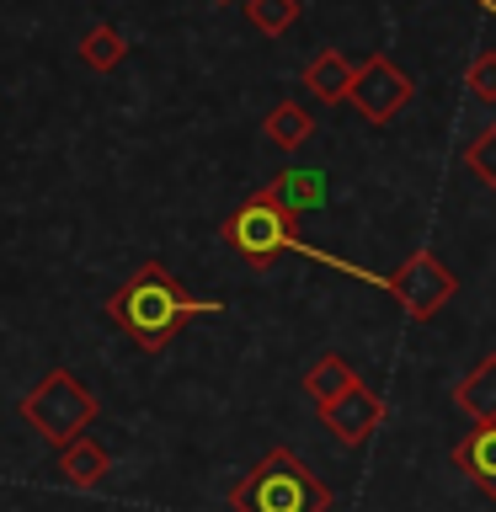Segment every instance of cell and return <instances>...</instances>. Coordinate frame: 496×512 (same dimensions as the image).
<instances>
[{
  "instance_id": "cell-10",
  "label": "cell",
  "mask_w": 496,
  "mask_h": 512,
  "mask_svg": "<svg viewBox=\"0 0 496 512\" xmlns=\"http://www.w3.org/2000/svg\"><path fill=\"white\" fill-rule=\"evenodd\" d=\"M352 70H358V64H347V54H336V48H320V54L304 64V86H310L315 102H347Z\"/></svg>"
},
{
  "instance_id": "cell-3",
  "label": "cell",
  "mask_w": 496,
  "mask_h": 512,
  "mask_svg": "<svg viewBox=\"0 0 496 512\" xmlns=\"http://www.w3.org/2000/svg\"><path fill=\"white\" fill-rule=\"evenodd\" d=\"M22 416H27V427L38 432L43 443L64 448V443H75V438H86V432H91L96 395L70 374V368H48V374L22 395Z\"/></svg>"
},
{
  "instance_id": "cell-19",
  "label": "cell",
  "mask_w": 496,
  "mask_h": 512,
  "mask_svg": "<svg viewBox=\"0 0 496 512\" xmlns=\"http://www.w3.org/2000/svg\"><path fill=\"white\" fill-rule=\"evenodd\" d=\"M219 6H230V0H219Z\"/></svg>"
},
{
  "instance_id": "cell-18",
  "label": "cell",
  "mask_w": 496,
  "mask_h": 512,
  "mask_svg": "<svg viewBox=\"0 0 496 512\" xmlns=\"http://www.w3.org/2000/svg\"><path fill=\"white\" fill-rule=\"evenodd\" d=\"M464 86H470L475 102L496 107V54H475V64L464 70Z\"/></svg>"
},
{
  "instance_id": "cell-14",
  "label": "cell",
  "mask_w": 496,
  "mask_h": 512,
  "mask_svg": "<svg viewBox=\"0 0 496 512\" xmlns=\"http://www.w3.org/2000/svg\"><path fill=\"white\" fill-rule=\"evenodd\" d=\"M352 384H363V379L347 368V358H336V352H326V358H315V363H310V374H304V395H310L315 406H326V400L347 395Z\"/></svg>"
},
{
  "instance_id": "cell-13",
  "label": "cell",
  "mask_w": 496,
  "mask_h": 512,
  "mask_svg": "<svg viewBox=\"0 0 496 512\" xmlns=\"http://www.w3.org/2000/svg\"><path fill=\"white\" fill-rule=\"evenodd\" d=\"M262 198L272 203V208H283V214H304V208H315L320 203V176H310V171H283L278 182H267L262 187Z\"/></svg>"
},
{
  "instance_id": "cell-8",
  "label": "cell",
  "mask_w": 496,
  "mask_h": 512,
  "mask_svg": "<svg viewBox=\"0 0 496 512\" xmlns=\"http://www.w3.org/2000/svg\"><path fill=\"white\" fill-rule=\"evenodd\" d=\"M454 406L470 416L475 427H496V352L480 358L470 374L454 384Z\"/></svg>"
},
{
  "instance_id": "cell-16",
  "label": "cell",
  "mask_w": 496,
  "mask_h": 512,
  "mask_svg": "<svg viewBox=\"0 0 496 512\" xmlns=\"http://www.w3.org/2000/svg\"><path fill=\"white\" fill-rule=\"evenodd\" d=\"M246 22L262 32V38H283V32L299 22V0H246Z\"/></svg>"
},
{
  "instance_id": "cell-15",
  "label": "cell",
  "mask_w": 496,
  "mask_h": 512,
  "mask_svg": "<svg viewBox=\"0 0 496 512\" xmlns=\"http://www.w3.org/2000/svg\"><path fill=\"white\" fill-rule=\"evenodd\" d=\"M123 54H128V43L112 22H96V27H86V38H80V59H86L91 70H118Z\"/></svg>"
},
{
  "instance_id": "cell-17",
  "label": "cell",
  "mask_w": 496,
  "mask_h": 512,
  "mask_svg": "<svg viewBox=\"0 0 496 512\" xmlns=\"http://www.w3.org/2000/svg\"><path fill=\"white\" fill-rule=\"evenodd\" d=\"M464 166H470L486 187H496V123H486L480 134L470 139V150H464Z\"/></svg>"
},
{
  "instance_id": "cell-4",
  "label": "cell",
  "mask_w": 496,
  "mask_h": 512,
  "mask_svg": "<svg viewBox=\"0 0 496 512\" xmlns=\"http://www.w3.org/2000/svg\"><path fill=\"white\" fill-rule=\"evenodd\" d=\"M224 240L246 256V267L267 272L288 246H294V214H283V208H272L262 192H251V198L224 219Z\"/></svg>"
},
{
  "instance_id": "cell-2",
  "label": "cell",
  "mask_w": 496,
  "mask_h": 512,
  "mask_svg": "<svg viewBox=\"0 0 496 512\" xmlns=\"http://www.w3.org/2000/svg\"><path fill=\"white\" fill-rule=\"evenodd\" d=\"M230 512H331V491L294 448H272L230 486Z\"/></svg>"
},
{
  "instance_id": "cell-9",
  "label": "cell",
  "mask_w": 496,
  "mask_h": 512,
  "mask_svg": "<svg viewBox=\"0 0 496 512\" xmlns=\"http://www.w3.org/2000/svg\"><path fill=\"white\" fill-rule=\"evenodd\" d=\"M59 470H64V480H70V486L91 491V486H102V480H107L112 454L86 432V438H75V443H64V448H59Z\"/></svg>"
},
{
  "instance_id": "cell-1",
  "label": "cell",
  "mask_w": 496,
  "mask_h": 512,
  "mask_svg": "<svg viewBox=\"0 0 496 512\" xmlns=\"http://www.w3.org/2000/svg\"><path fill=\"white\" fill-rule=\"evenodd\" d=\"M214 310H219V299H192L160 262H144L134 278L107 299V320L139 352H160L192 315H214Z\"/></svg>"
},
{
  "instance_id": "cell-7",
  "label": "cell",
  "mask_w": 496,
  "mask_h": 512,
  "mask_svg": "<svg viewBox=\"0 0 496 512\" xmlns=\"http://www.w3.org/2000/svg\"><path fill=\"white\" fill-rule=\"evenodd\" d=\"M315 411H320V427H326L342 448H363L384 427V400L368 390V384H352L347 395H336V400H326V406H315Z\"/></svg>"
},
{
  "instance_id": "cell-6",
  "label": "cell",
  "mask_w": 496,
  "mask_h": 512,
  "mask_svg": "<svg viewBox=\"0 0 496 512\" xmlns=\"http://www.w3.org/2000/svg\"><path fill=\"white\" fill-rule=\"evenodd\" d=\"M454 272H448L432 251H416V256H406L395 272H390V294L406 304V315H416V320H432L443 310L448 299H454Z\"/></svg>"
},
{
  "instance_id": "cell-12",
  "label": "cell",
  "mask_w": 496,
  "mask_h": 512,
  "mask_svg": "<svg viewBox=\"0 0 496 512\" xmlns=\"http://www.w3.org/2000/svg\"><path fill=\"white\" fill-rule=\"evenodd\" d=\"M267 139L272 144H278V150H304V144H310L315 139V112L310 107H304V102H278V107H272L267 112Z\"/></svg>"
},
{
  "instance_id": "cell-11",
  "label": "cell",
  "mask_w": 496,
  "mask_h": 512,
  "mask_svg": "<svg viewBox=\"0 0 496 512\" xmlns=\"http://www.w3.org/2000/svg\"><path fill=\"white\" fill-rule=\"evenodd\" d=\"M454 464L496 502V427H475L470 438L454 448Z\"/></svg>"
},
{
  "instance_id": "cell-5",
  "label": "cell",
  "mask_w": 496,
  "mask_h": 512,
  "mask_svg": "<svg viewBox=\"0 0 496 512\" xmlns=\"http://www.w3.org/2000/svg\"><path fill=\"white\" fill-rule=\"evenodd\" d=\"M411 75L400 70L390 54H368L358 70H352V86H347V102L363 112L368 123H390L400 107L411 102Z\"/></svg>"
}]
</instances>
